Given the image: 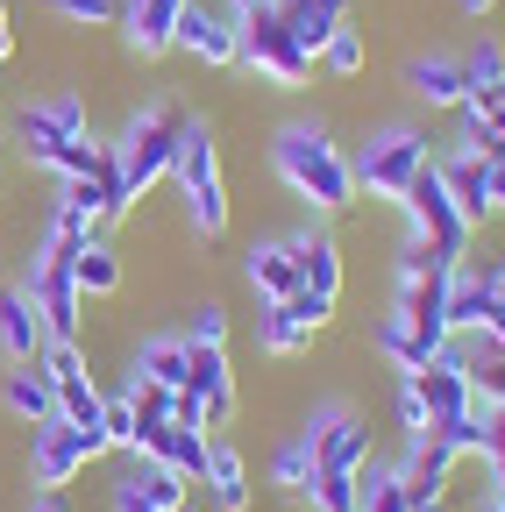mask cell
Here are the masks:
<instances>
[{
  "mask_svg": "<svg viewBox=\"0 0 505 512\" xmlns=\"http://www.w3.org/2000/svg\"><path fill=\"white\" fill-rule=\"evenodd\" d=\"M271 171L292 200L313 207V221H328L342 207H356V171H349V150L328 136L321 121H278L271 128Z\"/></svg>",
  "mask_w": 505,
  "mask_h": 512,
  "instance_id": "obj_1",
  "label": "cell"
},
{
  "mask_svg": "<svg viewBox=\"0 0 505 512\" xmlns=\"http://www.w3.org/2000/svg\"><path fill=\"white\" fill-rule=\"evenodd\" d=\"M178 136H185V107H178V100H143L129 121H121V136H114L107 150H114V171H121V192H129V207L150 200V192L171 178Z\"/></svg>",
  "mask_w": 505,
  "mask_h": 512,
  "instance_id": "obj_2",
  "label": "cell"
},
{
  "mask_svg": "<svg viewBox=\"0 0 505 512\" xmlns=\"http://www.w3.org/2000/svg\"><path fill=\"white\" fill-rule=\"evenodd\" d=\"M171 185L185 200V228L200 242L228 235V178H221V143H214V121L207 114H185V136L171 157Z\"/></svg>",
  "mask_w": 505,
  "mask_h": 512,
  "instance_id": "obj_3",
  "label": "cell"
},
{
  "mask_svg": "<svg viewBox=\"0 0 505 512\" xmlns=\"http://www.w3.org/2000/svg\"><path fill=\"white\" fill-rule=\"evenodd\" d=\"M434 164V136L427 128H413V121H385L377 136H363V150L349 157V171H356V192L363 200H406V185L420 178Z\"/></svg>",
  "mask_w": 505,
  "mask_h": 512,
  "instance_id": "obj_4",
  "label": "cell"
},
{
  "mask_svg": "<svg viewBox=\"0 0 505 512\" xmlns=\"http://www.w3.org/2000/svg\"><path fill=\"white\" fill-rule=\"evenodd\" d=\"M392 313L406 320V328L427 342V349H449V264H441L434 249L406 242L399 249V278H392Z\"/></svg>",
  "mask_w": 505,
  "mask_h": 512,
  "instance_id": "obj_5",
  "label": "cell"
},
{
  "mask_svg": "<svg viewBox=\"0 0 505 512\" xmlns=\"http://www.w3.org/2000/svg\"><path fill=\"white\" fill-rule=\"evenodd\" d=\"M406 221H413V242L420 249H434L441 264H463L470 256V242H477V221L456 207V192H449V178H441V164H427L413 185H406Z\"/></svg>",
  "mask_w": 505,
  "mask_h": 512,
  "instance_id": "obj_6",
  "label": "cell"
},
{
  "mask_svg": "<svg viewBox=\"0 0 505 512\" xmlns=\"http://www.w3.org/2000/svg\"><path fill=\"white\" fill-rule=\"evenodd\" d=\"M72 256H79V242L43 235L36 256H29V271H22V285H29L36 313H43V328H50L57 342H79V313H86V292H79V278H72Z\"/></svg>",
  "mask_w": 505,
  "mask_h": 512,
  "instance_id": "obj_7",
  "label": "cell"
},
{
  "mask_svg": "<svg viewBox=\"0 0 505 512\" xmlns=\"http://www.w3.org/2000/svg\"><path fill=\"white\" fill-rule=\"evenodd\" d=\"M235 64H249L257 79H271V86H285V93H299V86L313 79V57H306L299 36L285 29L278 0H271V8H249V15H242V57H235Z\"/></svg>",
  "mask_w": 505,
  "mask_h": 512,
  "instance_id": "obj_8",
  "label": "cell"
},
{
  "mask_svg": "<svg viewBox=\"0 0 505 512\" xmlns=\"http://www.w3.org/2000/svg\"><path fill=\"white\" fill-rule=\"evenodd\" d=\"M93 456H107V434L100 427H72L65 413L43 420V427H29V484L36 491H65Z\"/></svg>",
  "mask_w": 505,
  "mask_h": 512,
  "instance_id": "obj_9",
  "label": "cell"
},
{
  "mask_svg": "<svg viewBox=\"0 0 505 512\" xmlns=\"http://www.w3.org/2000/svg\"><path fill=\"white\" fill-rule=\"evenodd\" d=\"M406 384H413L420 406H427V427H434V420H463V413H477V384H470V349H463V342H449L441 356H427Z\"/></svg>",
  "mask_w": 505,
  "mask_h": 512,
  "instance_id": "obj_10",
  "label": "cell"
},
{
  "mask_svg": "<svg viewBox=\"0 0 505 512\" xmlns=\"http://www.w3.org/2000/svg\"><path fill=\"white\" fill-rule=\"evenodd\" d=\"M15 143L29 164H43L57 143H86V100L79 93H43L15 114Z\"/></svg>",
  "mask_w": 505,
  "mask_h": 512,
  "instance_id": "obj_11",
  "label": "cell"
},
{
  "mask_svg": "<svg viewBox=\"0 0 505 512\" xmlns=\"http://www.w3.org/2000/svg\"><path fill=\"white\" fill-rule=\"evenodd\" d=\"M178 50L200 57L207 72H228V64L242 57V15H228L221 0H185V15H178Z\"/></svg>",
  "mask_w": 505,
  "mask_h": 512,
  "instance_id": "obj_12",
  "label": "cell"
},
{
  "mask_svg": "<svg viewBox=\"0 0 505 512\" xmlns=\"http://www.w3.org/2000/svg\"><path fill=\"white\" fill-rule=\"evenodd\" d=\"M185 498H193V484H185L178 470H164L157 456H129L121 477H114V491H107L114 512H178Z\"/></svg>",
  "mask_w": 505,
  "mask_h": 512,
  "instance_id": "obj_13",
  "label": "cell"
},
{
  "mask_svg": "<svg viewBox=\"0 0 505 512\" xmlns=\"http://www.w3.org/2000/svg\"><path fill=\"white\" fill-rule=\"evenodd\" d=\"M285 249H292L299 292H313V299H342V242H335V228H328V221L292 228V235H285Z\"/></svg>",
  "mask_w": 505,
  "mask_h": 512,
  "instance_id": "obj_14",
  "label": "cell"
},
{
  "mask_svg": "<svg viewBox=\"0 0 505 512\" xmlns=\"http://www.w3.org/2000/svg\"><path fill=\"white\" fill-rule=\"evenodd\" d=\"M406 93H413L427 114H456V107L470 100L463 57H456V50H420V57H406Z\"/></svg>",
  "mask_w": 505,
  "mask_h": 512,
  "instance_id": "obj_15",
  "label": "cell"
},
{
  "mask_svg": "<svg viewBox=\"0 0 505 512\" xmlns=\"http://www.w3.org/2000/svg\"><path fill=\"white\" fill-rule=\"evenodd\" d=\"M178 15H185V0H121L114 29L136 57H164V50H178Z\"/></svg>",
  "mask_w": 505,
  "mask_h": 512,
  "instance_id": "obj_16",
  "label": "cell"
},
{
  "mask_svg": "<svg viewBox=\"0 0 505 512\" xmlns=\"http://www.w3.org/2000/svg\"><path fill=\"white\" fill-rule=\"evenodd\" d=\"M491 320H498V299H491V278L484 264H449V335H491Z\"/></svg>",
  "mask_w": 505,
  "mask_h": 512,
  "instance_id": "obj_17",
  "label": "cell"
},
{
  "mask_svg": "<svg viewBox=\"0 0 505 512\" xmlns=\"http://www.w3.org/2000/svg\"><path fill=\"white\" fill-rule=\"evenodd\" d=\"M43 342H50V328H43V313H36L29 285H22V278L0 285V356H8V363H36Z\"/></svg>",
  "mask_w": 505,
  "mask_h": 512,
  "instance_id": "obj_18",
  "label": "cell"
},
{
  "mask_svg": "<svg viewBox=\"0 0 505 512\" xmlns=\"http://www.w3.org/2000/svg\"><path fill=\"white\" fill-rule=\"evenodd\" d=\"M434 164H441V178H449L456 207L484 228V221H491V157H484V150H470V143H449Z\"/></svg>",
  "mask_w": 505,
  "mask_h": 512,
  "instance_id": "obj_19",
  "label": "cell"
},
{
  "mask_svg": "<svg viewBox=\"0 0 505 512\" xmlns=\"http://www.w3.org/2000/svg\"><path fill=\"white\" fill-rule=\"evenodd\" d=\"M185 392L200 399V420H207V427H228L235 406H242L235 370H228V349H193V384H185Z\"/></svg>",
  "mask_w": 505,
  "mask_h": 512,
  "instance_id": "obj_20",
  "label": "cell"
},
{
  "mask_svg": "<svg viewBox=\"0 0 505 512\" xmlns=\"http://www.w3.org/2000/svg\"><path fill=\"white\" fill-rule=\"evenodd\" d=\"M207 512H249V463L235 441H207V470H200Z\"/></svg>",
  "mask_w": 505,
  "mask_h": 512,
  "instance_id": "obj_21",
  "label": "cell"
},
{
  "mask_svg": "<svg viewBox=\"0 0 505 512\" xmlns=\"http://www.w3.org/2000/svg\"><path fill=\"white\" fill-rule=\"evenodd\" d=\"M207 427H185V420H164V427H150L143 434V448H136V456H157L164 470H178L185 484H200V470H207Z\"/></svg>",
  "mask_w": 505,
  "mask_h": 512,
  "instance_id": "obj_22",
  "label": "cell"
},
{
  "mask_svg": "<svg viewBox=\"0 0 505 512\" xmlns=\"http://www.w3.org/2000/svg\"><path fill=\"white\" fill-rule=\"evenodd\" d=\"M129 377L136 384H164V392H185V384H193V342H185V335H150L136 349Z\"/></svg>",
  "mask_w": 505,
  "mask_h": 512,
  "instance_id": "obj_23",
  "label": "cell"
},
{
  "mask_svg": "<svg viewBox=\"0 0 505 512\" xmlns=\"http://www.w3.org/2000/svg\"><path fill=\"white\" fill-rule=\"evenodd\" d=\"M242 278H249V292H257L264 306H285V299L299 292V271H292V249H285V235H278V242H249V256H242Z\"/></svg>",
  "mask_w": 505,
  "mask_h": 512,
  "instance_id": "obj_24",
  "label": "cell"
},
{
  "mask_svg": "<svg viewBox=\"0 0 505 512\" xmlns=\"http://www.w3.org/2000/svg\"><path fill=\"white\" fill-rule=\"evenodd\" d=\"M278 15H285V29L299 36V50L321 64V43L349 22V0H278Z\"/></svg>",
  "mask_w": 505,
  "mask_h": 512,
  "instance_id": "obj_25",
  "label": "cell"
},
{
  "mask_svg": "<svg viewBox=\"0 0 505 512\" xmlns=\"http://www.w3.org/2000/svg\"><path fill=\"white\" fill-rule=\"evenodd\" d=\"M0 406H8L22 427H43V420H57V384H50L36 363H15L8 384H0Z\"/></svg>",
  "mask_w": 505,
  "mask_h": 512,
  "instance_id": "obj_26",
  "label": "cell"
},
{
  "mask_svg": "<svg viewBox=\"0 0 505 512\" xmlns=\"http://www.w3.org/2000/svg\"><path fill=\"white\" fill-rule=\"evenodd\" d=\"M449 470H456V456L434 434H406V463H399L406 491H449Z\"/></svg>",
  "mask_w": 505,
  "mask_h": 512,
  "instance_id": "obj_27",
  "label": "cell"
},
{
  "mask_svg": "<svg viewBox=\"0 0 505 512\" xmlns=\"http://www.w3.org/2000/svg\"><path fill=\"white\" fill-rule=\"evenodd\" d=\"M72 278H79V292H86V299L121 292V256H114V242H107V235L79 242V256H72Z\"/></svg>",
  "mask_w": 505,
  "mask_h": 512,
  "instance_id": "obj_28",
  "label": "cell"
},
{
  "mask_svg": "<svg viewBox=\"0 0 505 512\" xmlns=\"http://www.w3.org/2000/svg\"><path fill=\"white\" fill-rule=\"evenodd\" d=\"M271 484L285 491V498H306L313 491V434L299 427L292 441H278V456H271Z\"/></svg>",
  "mask_w": 505,
  "mask_h": 512,
  "instance_id": "obj_29",
  "label": "cell"
},
{
  "mask_svg": "<svg viewBox=\"0 0 505 512\" xmlns=\"http://www.w3.org/2000/svg\"><path fill=\"white\" fill-rule=\"evenodd\" d=\"M470 349V384H477V406H505V349L491 335H463Z\"/></svg>",
  "mask_w": 505,
  "mask_h": 512,
  "instance_id": "obj_30",
  "label": "cell"
},
{
  "mask_svg": "<svg viewBox=\"0 0 505 512\" xmlns=\"http://www.w3.org/2000/svg\"><path fill=\"white\" fill-rule=\"evenodd\" d=\"M377 356H385V363H392L399 377H413V370H420L427 356H441V349H427V342H420V335L406 328L399 313H385V320H377Z\"/></svg>",
  "mask_w": 505,
  "mask_h": 512,
  "instance_id": "obj_31",
  "label": "cell"
},
{
  "mask_svg": "<svg viewBox=\"0 0 505 512\" xmlns=\"http://www.w3.org/2000/svg\"><path fill=\"white\" fill-rule=\"evenodd\" d=\"M257 349H264V356H299V349H313V328H306L292 306H264V320H257Z\"/></svg>",
  "mask_w": 505,
  "mask_h": 512,
  "instance_id": "obj_32",
  "label": "cell"
},
{
  "mask_svg": "<svg viewBox=\"0 0 505 512\" xmlns=\"http://www.w3.org/2000/svg\"><path fill=\"white\" fill-rule=\"evenodd\" d=\"M356 512H406V477L399 463H363V491H356Z\"/></svg>",
  "mask_w": 505,
  "mask_h": 512,
  "instance_id": "obj_33",
  "label": "cell"
},
{
  "mask_svg": "<svg viewBox=\"0 0 505 512\" xmlns=\"http://www.w3.org/2000/svg\"><path fill=\"white\" fill-rule=\"evenodd\" d=\"M100 434H107V448H121V456H136V448H143V420H136V399L129 392H114L100 406Z\"/></svg>",
  "mask_w": 505,
  "mask_h": 512,
  "instance_id": "obj_34",
  "label": "cell"
},
{
  "mask_svg": "<svg viewBox=\"0 0 505 512\" xmlns=\"http://www.w3.org/2000/svg\"><path fill=\"white\" fill-rule=\"evenodd\" d=\"M463 79H470V93L477 86H505V43L484 29V36H470V50H463Z\"/></svg>",
  "mask_w": 505,
  "mask_h": 512,
  "instance_id": "obj_35",
  "label": "cell"
},
{
  "mask_svg": "<svg viewBox=\"0 0 505 512\" xmlns=\"http://www.w3.org/2000/svg\"><path fill=\"white\" fill-rule=\"evenodd\" d=\"M321 64H328L335 79H356L363 64H370V43H363V29H356V22H342V29L321 43Z\"/></svg>",
  "mask_w": 505,
  "mask_h": 512,
  "instance_id": "obj_36",
  "label": "cell"
},
{
  "mask_svg": "<svg viewBox=\"0 0 505 512\" xmlns=\"http://www.w3.org/2000/svg\"><path fill=\"white\" fill-rule=\"evenodd\" d=\"M100 164H107V143H93V136H86V143H57L36 171H50V178H93Z\"/></svg>",
  "mask_w": 505,
  "mask_h": 512,
  "instance_id": "obj_37",
  "label": "cell"
},
{
  "mask_svg": "<svg viewBox=\"0 0 505 512\" xmlns=\"http://www.w3.org/2000/svg\"><path fill=\"white\" fill-rule=\"evenodd\" d=\"M477 463L491 470V484L505 491V406H477Z\"/></svg>",
  "mask_w": 505,
  "mask_h": 512,
  "instance_id": "obj_38",
  "label": "cell"
},
{
  "mask_svg": "<svg viewBox=\"0 0 505 512\" xmlns=\"http://www.w3.org/2000/svg\"><path fill=\"white\" fill-rule=\"evenodd\" d=\"M193 349H228V306L221 299H200L193 313H185V328H178Z\"/></svg>",
  "mask_w": 505,
  "mask_h": 512,
  "instance_id": "obj_39",
  "label": "cell"
},
{
  "mask_svg": "<svg viewBox=\"0 0 505 512\" xmlns=\"http://www.w3.org/2000/svg\"><path fill=\"white\" fill-rule=\"evenodd\" d=\"M43 8H50L57 22H72V29H107V22L121 15V0H43Z\"/></svg>",
  "mask_w": 505,
  "mask_h": 512,
  "instance_id": "obj_40",
  "label": "cell"
},
{
  "mask_svg": "<svg viewBox=\"0 0 505 512\" xmlns=\"http://www.w3.org/2000/svg\"><path fill=\"white\" fill-rule=\"evenodd\" d=\"M399 427L406 434H427V406H420V392H413L406 377H399Z\"/></svg>",
  "mask_w": 505,
  "mask_h": 512,
  "instance_id": "obj_41",
  "label": "cell"
},
{
  "mask_svg": "<svg viewBox=\"0 0 505 512\" xmlns=\"http://www.w3.org/2000/svg\"><path fill=\"white\" fill-rule=\"evenodd\" d=\"M406 512H449V491H406Z\"/></svg>",
  "mask_w": 505,
  "mask_h": 512,
  "instance_id": "obj_42",
  "label": "cell"
},
{
  "mask_svg": "<svg viewBox=\"0 0 505 512\" xmlns=\"http://www.w3.org/2000/svg\"><path fill=\"white\" fill-rule=\"evenodd\" d=\"M15 57V15H8V0H0V64Z\"/></svg>",
  "mask_w": 505,
  "mask_h": 512,
  "instance_id": "obj_43",
  "label": "cell"
},
{
  "mask_svg": "<svg viewBox=\"0 0 505 512\" xmlns=\"http://www.w3.org/2000/svg\"><path fill=\"white\" fill-rule=\"evenodd\" d=\"M491 214H505V157H491Z\"/></svg>",
  "mask_w": 505,
  "mask_h": 512,
  "instance_id": "obj_44",
  "label": "cell"
},
{
  "mask_svg": "<svg viewBox=\"0 0 505 512\" xmlns=\"http://www.w3.org/2000/svg\"><path fill=\"white\" fill-rule=\"evenodd\" d=\"M484 278H491V299H498V306H505V249H498V256H491V264H484Z\"/></svg>",
  "mask_w": 505,
  "mask_h": 512,
  "instance_id": "obj_45",
  "label": "cell"
},
{
  "mask_svg": "<svg viewBox=\"0 0 505 512\" xmlns=\"http://www.w3.org/2000/svg\"><path fill=\"white\" fill-rule=\"evenodd\" d=\"M456 8H463V15H470V22H484V15H491V8H498V0H456Z\"/></svg>",
  "mask_w": 505,
  "mask_h": 512,
  "instance_id": "obj_46",
  "label": "cell"
},
{
  "mask_svg": "<svg viewBox=\"0 0 505 512\" xmlns=\"http://www.w3.org/2000/svg\"><path fill=\"white\" fill-rule=\"evenodd\" d=\"M228 15H249V8H271V0H221Z\"/></svg>",
  "mask_w": 505,
  "mask_h": 512,
  "instance_id": "obj_47",
  "label": "cell"
},
{
  "mask_svg": "<svg viewBox=\"0 0 505 512\" xmlns=\"http://www.w3.org/2000/svg\"><path fill=\"white\" fill-rule=\"evenodd\" d=\"M29 512H65V505H57V491H43V498H36Z\"/></svg>",
  "mask_w": 505,
  "mask_h": 512,
  "instance_id": "obj_48",
  "label": "cell"
},
{
  "mask_svg": "<svg viewBox=\"0 0 505 512\" xmlns=\"http://www.w3.org/2000/svg\"><path fill=\"white\" fill-rule=\"evenodd\" d=\"M470 512H505V491H491L484 505H470Z\"/></svg>",
  "mask_w": 505,
  "mask_h": 512,
  "instance_id": "obj_49",
  "label": "cell"
},
{
  "mask_svg": "<svg viewBox=\"0 0 505 512\" xmlns=\"http://www.w3.org/2000/svg\"><path fill=\"white\" fill-rule=\"evenodd\" d=\"M491 342H498V349H505V306H498V320H491Z\"/></svg>",
  "mask_w": 505,
  "mask_h": 512,
  "instance_id": "obj_50",
  "label": "cell"
},
{
  "mask_svg": "<svg viewBox=\"0 0 505 512\" xmlns=\"http://www.w3.org/2000/svg\"><path fill=\"white\" fill-rule=\"evenodd\" d=\"M178 512H207V505H193V498H185V505H178Z\"/></svg>",
  "mask_w": 505,
  "mask_h": 512,
  "instance_id": "obj_51",
  "label": "cell"
},
{
  "mask_svg": "<svg viewBox=\"0 0 505 512\" xmlns=\"http://www.w3.org/2000/svg\"><path fill=\"white\" fill-rule=\"evenodd\" d=\"M0 143H8V121H0Z\"/></svg>",
  "mask_w": 505,
  "mask_h": 512,
  "instance_id": "obj_52",
  "label": "cell"
}]
</instances>
